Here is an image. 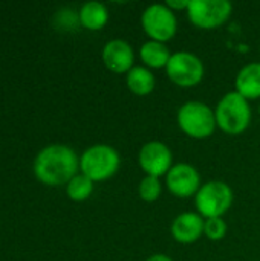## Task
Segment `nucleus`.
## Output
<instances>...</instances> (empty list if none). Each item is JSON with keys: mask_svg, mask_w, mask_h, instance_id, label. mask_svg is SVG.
Segmentation results:
<instances>
[{"mask_svg": "<svg viewBox=\"0 0 260 261\" xmlns=\"http://www.w3.org/2000/svg\"><path fill=\"white\" fill-rule=\"evenodd\" d=\"M78 165L80 161L70 147L54 144L44 147L37 154L34 162V173L40 182L57 187L69 184V180L77 176Z\"/></svg>", "mask_w": 260, "mask_h": 261, "instance_id": "obj_1", "label": "nucleus"}, {"mask_svg": "<svg viewBox=\"0 0 260 261\" xmlns=\"http://www.w3.org/2000/svg\"><path fill=\"white\" fill-rule=\"evenodd\" d=\"M216 125L227 135L244 133L251 122V107L250 101L239 95L236 90L225 93L216 109Z\"/></svg>", "mask_w": 260, "mask_h": 261, "instance_id": "obj_2", "label": "nucleus"}, {"mask_svg": "<svg viewBox=\"0 0 260 261\" xmlns=\"http://www.w3.org/2000/svg\"><path fill=\"white\" fill-rule=\"evenodd\" d=\"M176 118L179 128L193 139L210 138L218 127L215 110L201 101H188L182 104Z\"/></svg>", "mask_w": 260, "mask_h": 261, "instance_id": "obj_3", "label": "nucleus"}, {"mask_svg": "<svg viewBox=\"0 0 260 261\" xmlns=\"http://www.w3.org/2000/svg\"><path fill=\"white\" fill-rule=\"evenodd\" d=\"M120 164L121 159L118 151L107 144L89 147L80 159V168L83 174L93 182H101L112 177L118 171Z\"/></svg>", "mask_w": 260, "mask_h": 261, "instance_id": "obj_4", "label": "nucleus"}, {"mask_svg": "<svg viewBox=\"0 0 260 261\" xmlns=\"http://www.w3.org/2000/svg\"><path fill=\"white\" fill-rule=\"evenodd\" d=\"M233 190L222 180H210L201 185L195 196L198 214L204 219L222 217L233 203Z\"/></svg>", "mask_w": 260, "mask_h": 261, "instance_id": "obj_5", "label": "nucleus"}, {"mask_svg": "<svg viewBox=\"0 0 260 261\" xmlns=\"http://www.w3.org/2000/svg\"><path fill=\"white\" fill-rule=\"evenodd\" d=\"M141 24L149 40L166 43L176 35L178 20L175 12L166 3H153L147 6L141 15Z\"/></svg>", "mask_w": 260, "mask_h": 261, "instance_id": "obj_6", "label": "nucleus"}, {"mask_svg": "<svg viewBox=\"0 0 260 261\" xmlns=\"http://www.w3.org/2000/svg\"><path fill=\"white\" fill-rule=\"evenodd\" d=\"M166 72L169 80L179 87H195L204 78V63L202 60L187 50H179L172 54Z\"/></svg>", "mask_w": 260, "mask_h": 261, "instance_id": "obj_7", "label": "nucleus"}, {"mask_svg": "<svg viewBox=\"0 0 260 261\" xmlns=\"http://www.w3.org/2000/svg\"><path fill=\"white\" fill-rule=\"evenodd\" d=\"M233 5L228 0H190L187 15L201 29H216L231 15Z\"/></svg>", "mask_w": 260, "mask_h": 261, "instance_id": "obj_8", "label": "nucleus"}, {"mask_svg": "<svg viewBox=\"0 0 260 261\" xmlns=\"http://www.w3.org/2000/svg\"><path fill=\"white\" fill-rule=\"evenodd\" d=\"M138 162L146 176L162 177L167 176L173 167V154L164 142L150 141L141 147L138 153Z\"/></svg>", "mask_w": 260, "mask_h": 261, "instance_id": "obj_9", "label": "nucleus"}, {"mask_svg": "<svg viewBox=\"0 0 260 261\" xmlns=\"http://www.w3.org/2000/svg\"><path fill=\"white\" fill-rule=\"evenodd\" d=\"M166 184L169 191L179 197L187 199L196 196L201 188V174L199 171L190 164H175L166 176Z\"/></svg>", "mask_w": 260, "mask_h": 261, "instance_id": "obj_10", "label": "nucleus"}, {"mask_svg": "<svg viewBox=\"0 0 260 261\" xmlns=\"http://www.w3.org/2000/svg\"><path fill=\"white\" fill-rule=\"evenodd\" d=\"M104 66L113 73H127L133 67L135 52L133 47L121 38L109 40L101 52Z\"/></svg>", "mask_w": 260, "mask_h": 261, "instance_id": "obj_11", "label": "nucleus"}, {"mask_svg": "<svg viewBox=\"0 0 260 261\" xmlns=\"http://www.w3.org/2000/svg\"><path fill=\"white\" fill-rule=\"evenodd\" d=\"M204 223L205 219L198 213H182L172 223V237L182 245L195 243L204 236Z\"/></svg>", "mask_w": 260, "mask_h": 261, "instance_id": "obj_12", "label": "nucleus"}, {"mask_svg": "<svg viewBox=\"0 0 260 261\" xmlns=\"http://www.w3.org/2000/svg\"><path fill=\"white\" fill-rule=\"evenodd\" d=\"M236 92L248 101L260 98V63L245 64L236 75Z\"/></svg>", "mask_w": 260, "mask_h": 261, "instance_id": "obj_13", "label": "nucleus"}, {"mask_svg": "<svg viewBox=\"0 0 260 261\" xmlns=\"http://www.w3.org/2000/svg\"><path fill=\"white\" fill-rule=\"evenodd\" d=\"M126 84L129 90L138 96H146L153 92L156 86L155 75L146 66H133L126 73Z\"/></svg>", "mask_w": 260, "mask_h": 261, "instance_id": "obj_14", "label": "nucleus"}, {"mask_svg": "<svg viewBox=\"0 0 260 261\" xmlns=\"http://www.w3.org/2000/svg\"><path fill=\"white\" fill-rule=\"evenodd\" d=\"M172 57V52L169 50L166 43L147 40L139 47V58L149 69H161L166 67L169 60Z\"/></svg>", "mask_w": 260, "mask_h": 261, "instance_id": "obj_15", "label": "nucleus"}, {"mask_svg": "<svg viewBox=\"0 0 260 261\" xmlns=\"http://www.w3.org/2000/svg\"><path fill=\"white\" fill-rule=\"evenodd\" d=\"M78 20L84 28L90 31H98L106 26L109 20V11L100 2H87L81 6L78 12Z\"/></svg>", "mask_w": 260, "mask_h": 261, "instance_id": "obj_16", "label": "nucleus"}, {"mask_svg": "<svg viewBox=\"0 0 260 261\" xmlns=\"http://www.w3.org/2000/svg\"><path fill=\"white\" fill-rule=\"evenodd\" d=\"M67 196L75 200V202H83L86 199L90 197L92 191H93V180H90L87 176H84L83 173L81 174H77L74 176L69 184H67Z\"/></svg>", "mask_w": 260, "mask_h": 261, "instance_id": "obj_17", "label": "nucleus"}, {"mask_svg": "<svg viewBox=\"0 0 260 261\" xmlns=\"http://www.w3.org/2000/svg\"><path fill=\"white\" fill-rule=\"evenodd\" d=\"M162 193V185L159 177H153V176H146L139 185H138V194L144 202H156L161 197Z\"/></svg>", "mask_w": 260, "mask_h": 261, "instance_id": "obj_18", "label": "nucleus"}, {"mask_svg": "<svg viewBox=\"0 0 260 261\" xmlns=\"http://www.w3.org/2000/svg\"><path fill=\"white\" fill-rule=\"evenodd\" d=\"M227 234V223L224 222L222 217H213V219H205L204 223V236L213 242H218L224 239Z\"/></svg>", "mask_w": 260, "mask_h": 261, "instance_id": "obj_19", "label": "nucleus"}, {"mask_svg": "<svg viewBox=\"0 0 260 261\" xmlns=\"http://www.w3.org/2000/svg\"><path fill=\"white\" fill-rule=\"evenodd\" d=\"M188 3L190 0H169L166 5L175 12V11H182V9H187L188 8Z\"/></svg>", "mask_w": 260, "mask_h": 261, "instance_id": "obj_20", "label": "nucleus"}, {"mask_svg": "<svg viewBox=\"0 0 260 261\" xmlns=\"http://www.w3.org/2000/svg\"><path fill=\"white\" fill-rule=\"evenodd\" d=\"M146 261H173L169 255H166V254H153V255H150L149 258Z\"/></svg>", "mask_w": 260, "mask_h": 261, "instance_id": "obj_21", "label": "nucleus"}, {"mask_svg": "<svg viewBox=\"0 0 260 261\" xmlns=\"http://www.w3.org/2000/svg\"><path fill=\"white\" fill-rule=\"evenodd\" d=\"M259 115H260V109H259Z\"/></svg>", "mask_w": 260, "mask_h": 261, "instance_id": "obj_22", "label": "nucleus"}]
</instances>
